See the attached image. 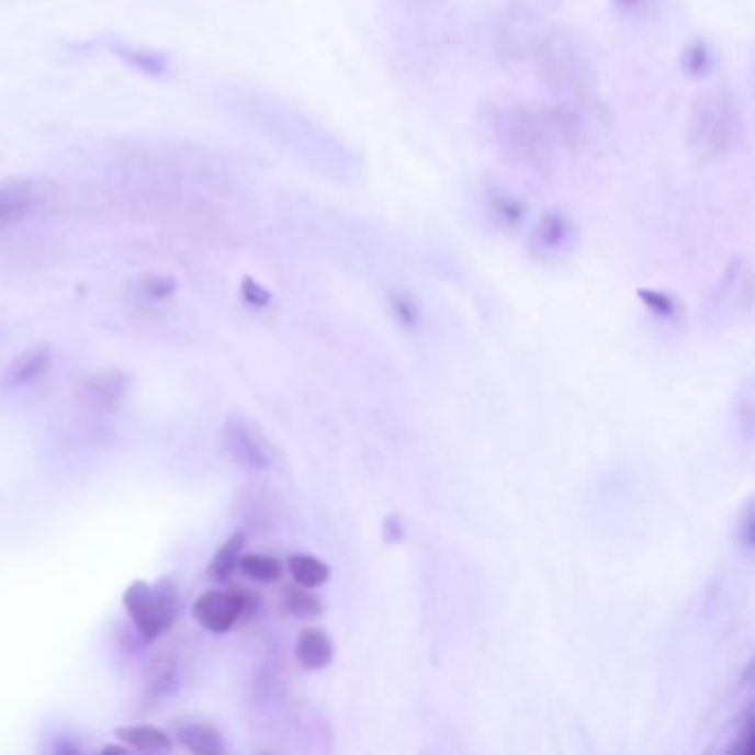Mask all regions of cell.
<instances>
[{"instance_id":"obj_2","label":"cell","mask_w":755,"mask_h":755,"mask_svg":"<svg viewBox=\"0 0 755 755\" xmlns=\"http://www.w3.org/2000/svg\"><path fill=\"white\" fill-rule=\"evenodd\" d=\"M744 143V117L737 100L726 89H707L687 120V145L698 162H720Z\"/></svg>"},{"instance_id":"obj_23","label":"cell","mask_w":755,"mask_h":755,"mask_svg":"<svg viewBox=\"0 0 755 755\" xmlns=\"http://www.w3.org/2000/svg\"><path fill=\"white\" fill-rule=\"evenodd\" d=\"M241 295H244V300L248 304H253V306H267L271 302V295L262 286H258L253 280H248V278L241 282Z\"/></svg>"},{"instance_id":"obj_4","label":"cell","mask_w":755,"mask_h":755,"mask_svg":"<svg viewBox=\"0 0 755 755\" xmlns=\"http://www.w3.org/2000/svg\"><path fill=\"white\" fill-rule=\"evenodd\" d=\"M122 602L140 636L149 643L165 636L180 613V591L171 581H158L156 585L134 581Z\"/></svg>"},{"instance_id":"obj_20","label":"cell","mask_w":755,"mask_h":755,"mask_svg":"<svg viewBox=\"0 0 755 755\" xmlns=\"http://www.w3.org/2000/svg\"><path fill=\"white\" fill-rule=\"evenodd\" d=\"M178 284L169 275H145L136 282V295L147 302H162L176 293Z\"/></svg>"},{"instance_id":"obj_24","label":"cell","mask_w":755,"mask_h":755,"mask_svg":"<svg viewBox=\"0 0 755 755\" xmlns=\"http://www.w3.org/2000/svg\"><path fill=\"white\" fill-rule=\"evenodd\" d=\"M641 297H643V302L652 311H656L661 315H672V311H674V306H672L667 295H661V293H654V291H641Z\"/></svg>"},{"instance_id":"obj_26","label":"cell","mask_w":755,"mask_h":755,"mask_svg":"<svg viewBox=\"0 0 755 755\" xmlns=\"http://www.w3.org/2000/svg\"><path fill=\"white\" fill-rule=\"evenodd\" d=\"M102 753H129V746L127 744H122V746L109 744V746H102Z\"/></svg>"},{"instance_id":"obj_6","label":"cell","mask_w":755,"mask_h":755,"mask_svg":"<svg viewBox=\"0 0 755 755\" xmlns=\"http://www.w3.org/2000/svg\"><path fill=\"white\" fill-rule=\"evenodd\" d=\"M45 211V180L10 178L0 182V235Z\"/></svg>"},{"instance_id":"obj_19","label":"cell","mask_w":755,"mask_h":755,"mask_svg":"<svg viewBox=\"0 0 755 755\" xmlns=\"http://www.w3.org/2000/svg\"><path fill=\"white\" fill-rule=\"evenodd\" d=\"M237 565L241 567V572L248 578L260 581V583H275L282 576L280 561L273 559V556H267V554H246V556H239Z\"/></svg>"},{"instance_id":"obj_13","label":"cell","mask_w":755,"mask_h":755,"mask_svg":"<svg viewBox=\"0 0 755 755\" xmlns=\"http://www.w3.org/2000/svg\"><path fill=\"white\" fill-rule=\"evenodd\" d=\"M297 661L306 669H324L333 663V641L326 636L324 629H304L295 647Z\"/></svg>"},{"instance_id":"obj_7","label":"cell","mask_w":755,"mask_h":755,"mask_svg":"<svg viewBox=\"0 0 755 755\" xmlns=\"http://www.w3.org/2000/svg\"><path fill=\"white\" fill-rule=\"evenodd\" d=\"M224 446L228 454L244 467H267L271 463L269 448L260 430L239 417H230L224 426Z\"/></svg>"},{"instance_id":"obj_18","label":"cell","mask_w":755,"mask_h":755,"mask_svg":"<svg viewBox=\"0 0 755 755\" xmlns=\"http://www.w3.org/2000/svg\"><path fill=\"white\" fill-rule=\"evenodd\" d=\"M244 541L246 537L244 534H233L230 539H226V543L217 550V554L213 556L211 565H209V576L215 578V581H226L237 563H239V552L244 548Z\"/></svg>"},{"instance_id":"obj_15","label":"cell","mask_w":755,"mask_h":755,"mask_svg":"<svg viewBox=\"0 0 755 755\" xmlns=\"http://www.w3.org/2000/svg\"><path fill=\"white\" fill-rule=\"evenodd\" d=\"M713 67H715V56L707 41L696 38L687 43V47L680 54V69L689 80H702L711 76Z\"/></svg>"},{"instance_id":"obj_14","label":"cell","mask_w":755,"mask_h":755,"mask_svg":"<svg viewBox=\"0 0 755 755\" xmlns=\"http://www.w3.org/2000/svg\"><path fill=\"white\" fill-rule=\"evenodd\" d=\"M178 742L193 755H222L226 744L222 733L206 722H189L178 731Z\"/></svg>"},{"instance_id":"obj_8","label":"cell","mask_w":755,"mask_h":755,"mask_svg":"<svg viewBox=\"0 0 755 755\" xmlns=\"http://www.w3.org/2000/svg\"><path fill=\"white\" fill-rule=\"evenodd\" d=\"M574 222L561 211H550L532 230V250L541 258H556L561 253H567L574 244Z\"/></svg>"},{"instance_id":"obj_12","label":"cell","mask_w":755,"mask_h":755,"mask_svg":"<svg viewBox=\"0 0 755 755\" xmlns=\"http://www.w3.org/2000/svg\"><path fill=\"white\" fill-rule=\"evenodd\" d=\"M115 737L127 744L134 751L140 753H162L173 748V740L169 737L167 731L154 726V724H129L115 729Z\"/></svg>"},{"instance_id":"obj_22","label":"cell","mask_w":755,"mask_h":755,"mask_svg":"<svg viewBox=\"0 0 755 755\" xmlns=\"http://www.w3.org/2000/svg\"><path fill=\"white\" fill-rule=\"evenodd\" d=\"M661 0H611V5L622 14L632 19H647Z\"/></svg>"},{"instance_id":"obj_9","label":"cell","mask_w":755,"mask_h":755,"mask_svg":"<svg viewBox=\"0 0 755 755\" xmlns=\"http://www.w3.org/2000/svg\"><path fill=\"white\" fill-rule=\"evenodd\" d=\"M127 388H129L127 374H124L122 370H106V372L91 374L82 384L80 395L87 406H91L93 410L106 413L122 404L124 395H127Z\"/></svg>"},{"instance_id":"obj_17","label":"cell","mask_w":755,"mask_h":755,"mask_svg":"<svg viewBox=\"0 0 755 755\" xmlns=\"http://www.w3.org/2000/svg\"><path fill=\"white\" fill-rule=\"evenodd\" d=\"M117 58L124 63H129L136 71L147 74V76H165L169 71V63L162 54L140 49V47H129V45H115Z\"/></svg>"},{"instance_id":"obj_16","label":"cell","mask_w":755,"mask_h":755,"mask_svg":"<svg viewBox=\"0 0 755 755\" xmlns=\"http://www.w3.org/2000/svg\"><path fill=\"white\" fill-rule=\"evenodd\" d=\"M289 572L295 578V583L304 589L319 587L330 578V567L311 554H293L289 559Z\"/></svg>"},{"instance_id":"obj_11","label":"cell","mask_w":755,"mask_h":755,"mask_svg":"<svg viewBox=\"0 0 755 755\" xmlns=\"http://www.w3.org/2000/svg\"><path fill=\"white\" fill-rule=\"evenodd\" d=\"M481 200L487 215H492V219H496L500 226H508V228L521 224L528 211L519 198H515L510 191L500 187H485Z\"/></svg>"},{"instance_id":"obj_5","label":"cell","mask_w":755,"mask_h":755,"mask_svg":"<svg viewBox=\"0 0 755 755\" xmlns=\"http://www.w3.org/2000/svg\"><path fill=\"white\" fill-rule=\"evenodd\" d=\"M256 609V596L241 589H209L195 605V620L211 634H226L237 620Z\"/></svg>"},{"instance_id":"obj_3","label":"cell","mask_w":755,"mask_h":755,"mask_svg":"<svg viewBox=\"0 0 755 755\" xmlns=\"http://www.w3.org/2000/svg\"><path fill=\"white\" fill-rule=\"evenodd\" d=\"M563 124L532 109H508L498 115L496 136L506 154L528 167L545 169Z\"/></svg>"},{"instance_id":"obj_21","label":"cell","mask_w":755,"mask_h":755,"mask_svg":"<svg viewBox=\"0 0 755 755\" xmlns=\"http://www.w3.org/2000/svg\"><path fill=\"white\" fill-rule=\"evenodd\" d=\"M286 607L293 616H315L322 609V602L304 589H289Z\"/></svg>"},{"instance_id":"obj_1","label":"cell","mask_w":755,"mask_h":755,"mask_svg":"<svg viewBox=\"0 0 755 755\" xmlns=\"http://www.w3.org/2000/svg\"><path fill=\"white\" fill-rule=\"evenodd\" d=\"M113 209L129 217L154 219L178 230L213 233L222 226L215 204L182 182L143 180L113 189H98V209Z\"/></svg>"},{"instance_id":"obj_25","label":"cell","mask_w":755,"mask_h":755,"mask_svg":"<svg viewBox=\"0 0 755 755\" xmlns=\"http://www.w3.org/2000/svg\"><path fill=\"white\" fill-rule=\"evenodd\" d=\"M735 751L737 753H744V755H751L753 753V724H751V718L746 715V722H744V729L740 733V744H735Z\"/></svg>"},{"instance_id":"obj_10","label":"cell","mask_w":755,"mask_h":755,"mask_svg":"<svg viewBox=\"0 0 755 755\" xmlns=\"http://www.w3.org/2000/svg\"><path fill=\"white\" fill-rule=\"evenodd\" d=\"M52 357L54 354H52V348L47 343H34V346L25 348L23 352H19L10 361L0 384H3L5 391H14V388H23V386L41 380V376L52 365Z\"/></svg>"}]
</instances>
